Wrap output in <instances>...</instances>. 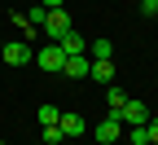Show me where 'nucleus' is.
<instances>
[{
	"label": "nucleus",
	"mask_w": 158,
	"mask_h": 145,
	"mask_svg": "<svg viewBox=\"0 0 158 145\" xmlns=\"http://www.w3.org/2000/svg\"><path fill=\"white\" fill-rule=\"evenodd\" d=\"M0 57L9 62V66H27V62H35V49H31V40H9V44L0 49Z\"/></svg>",
	"instance_id": "nucleus-1"
},
{
	"label": "nucleus",
	"mask_w": 158,
	"mask_h": 145,
	"mask_svg": "<svg viewBox=\"0 0 158 145\" xmlns=\"http://www.w3.org/2000/svg\"><path fill=\"white\" fill-rule=\"evenodd\" d=\"M114 114H118V123H127V128H132V123H149V106H145V101H136V97H127Z\"/></svg>",
	"instance_id": "nucleus-2"
},
{
	"label": "nucleus",
	"mask_w": 158,
	"mask_h": 145,
	"mask_svg": "<svg viewBox=\"0 0 158 145\" xmlns=\"http://www.w3.org/2000/svg\"><path fill=\"white\" fill-rule=\"evenodd\" d=\"M35 66H40V70H62V66H66V53H62V44L53 40L48 49H40V53H35Z\"/></svg>",
	"instance_id": "nucleus-3"
},
{
	"label": "nucleus",
	"mask_w": 158,
	"mask_h": 145,
	"mask_svg": "<svg viewBox=\"0 0 158 145\" xmlns=\"http://www.w3.org/2000/svg\"><path fill=\"white\" fill-rule=\"evenodd\" d=\"M114 75H118V70H114V62H110V57H92V66H88V79H97V84L106 88V84H114Z\"/></svg>",
	"instance_id": "nucleus-4"
},
{
	"label": "nucleus",
	"mask_w": 158,
	"mask_h": 145,
	"mask_svg": "<svg viewBox=\"0 0 158 145\" xmlns=\"http://www.w3.org/2000/svg\"><path fill=\"white\" fill-rule=\"evenodd\" d=\"M118 132H123L118 114H106L101 123H97V141H101V145H114V141H118Z\"/></svg>",
	"instance_id": "nucleus-5"
},
{
	"label": "nucleus",
	"mask_w": 158,
	"mask_h": 145,
	"mask_svg": "<svg viewBox=\"0 0 158 145\" xmlns=\"http://www.w3.org/2000/svg\"><path fill=\"white\" fill-rule=\"evenodd\" d=\"M70 31V18H66V9H48V18H44V35H66Z\"/></svg>",
	"instance_id": "nucleus-6"
},
{
	"label": "nucleus",
	"mask_w": 158,
	"mask_h": 145,
	"mask_svg": "<svg viewBox=\"0 0 158 145\" xmlns=\"http://www.w3.org/2000/svg\"><path fill=\"white\" fill-rule=\"evenodd\" d=\"M88 66H92V57H88V53H75V57H66L62 75H66V79H88Z\"/></svg>",
	"instance_id": "nucleus-7"
},
{
	"label": "nucleus",
	"mask_w": 158,
	"mask_h": 145,
	"mask_svg": "<svg viewBox=\"0 0 158 145\" xmlns=\"http://www.w3.org/2000/svg\"><path fill=\"white\" fill-rule=\"evenodd\" d=\"M57 128H62V136H84L88 123H84V114H62V119H57Z\"/></svg>",
	"instance_id": "nucleus-8"
},
{
	"label": "nucleus",
	"mask_w": 158,
	"mask_h": 145,
	"mask_svg": "<svg viewBox=\"0 0 158 145\" xmlns=\"http://www.w3.org/2000/svg\"><path fill=\"white\" fill-rule=\"evenodd\" d=\"M57 44H62V53H66V57H75V53H88V40H84V35H75V31L57 35Z\"/></svg>",
	"instance_id": "nucleus-9"
},
{
	"label": "nucleus",
	"mask_w": 158,
	"mask_h": 145,
	"mask_svg": "<svg viewBox=\"0 0 158 145\" xmlns=\"http://www.w3.org/2000/svg\"><path fill=\"white\" fill-rule=\"evenodd\" d=\"M88 57H114V44H110L106 35H97L92 44H88Z\"/></svg>",
	"instance_id": "nucleus-10"
},
{
	"label": "nucleus",
	"mask_w": 158,
	"mask_h": 145,
	"mask_svg": "<svg viewBox=\"0 0 158 145\" xmlns=\"http://www.w3.org/2000/svg\"><path fill=\"white\" fill-rule=\"evenodd\" d=\"M44 18H48V9H44V5H40V0H35V5L27 9V22H31L35 31H44Z\"/></svg>",
	"instance_id": "nucleus-11"
},
{
	"label": "nucleus",
	"mask_w": 158,
	"mask_h": 145,
	"mask_svg": "<svg viewBox=\"0 0 158 145\" xmlns=\"http://www.w3.org/2000/svg\"><path fill=\"white\" fill-rule=\"evenodd\" d=\"M106 101H110V114H114V110L123 106L127 97H123V88H118V84H106Z\"/></svg>",
	"instance_id": "nucleus-12"
},
{
	"label": "nucleus",
	"mask_w": 158,
	"mask_h": 145,
	"mask_svg": "<svg viewBox=\"0 0 158 145\" xmlns=\"http://www.w3.org/2000/svg\"><path fill=\"white\" fill-rule=\"evenodd\" d=\"M127 141H132V145H149V128H145V123H132Z\"/></svg>",
	"instance_id": "nucleus-13"
},
{
	"label": "nucleus",
	"mask_w": 158,
	"mask_h": 145,
	"mask_svg": "<svg viewBox=\"0 0 158 145\" xmlns=\"http://www.w3.org/2000/svg\"><path fill=\"white\" fill-rule=\"evenodd\" d=\"M35 119L48 128V123H57V119H62V110H57V106H40V110H35Z\"/></svg>",
	"instance_id": "nucleus-14"
},
{
	"label": "nucleus",
	"mask_w": 158,
	"mask_h": 145,
	"mask_svg": "<svg viewBox=\"0 0 158 145\" xmlns=\"http://www.w3.org/2000/svg\"><path fill=\"white\" fill-rule=\"evenodd\" d=\"M44 145H62V128H57V123L44 128Z\"/></svg>",
	"instance_id": "nucleus-15"
},
{
	"label": "nucleus",
	"mask_w": 158,
	"mask_h": 145,
	"mask_svg": "<svg viewBox=\"0 0 158 145\" xmlns=\"http://www.w3.org/2000/svg\"><path fill=\"white\" fill-rule=\"evenodd\" d=\"M141 13H145V18H154V13H158V0H141Z\"/></svg>",
	"instance_id": "nucleus-16"
},
{
	"label": "nucleus",
	"mask_w": 158,
	"mask_h": 145,
	"mask_svg": "<svg viewBox=\"0 0 158 145\" xmlns=\"http://www.w3.org/2000/svg\"><path fill=\"white\" fill-rule=\"evenodd\" d=\"M145 128H149V141H158V114H149V123H145Z\"/></svg>",
	"instance_id": "nucleus-17"
},
{
	"label": "nucleus",
	"mask_w": 158,
	"mask_h": 145,
	"mask_svg": "<svg viewBox=\"0 0 158 145\" xmlns=\"http://www.w3.org/2000/svg\"><path fill=\"white\" fill-rule=\"evenodd\" d=\"M40 5H44V9H62L66 0H40Z\"/></svg>",
	"instance_id": "nucleus-18"
},
{
	"label": "nucleus",
	"mask_w": 158,
	"mask_h": 145,
	"mask_svg": "<svg viewBox=\"0 0 158 145\" xmlns=\"http://www.w3.org/2000/svg\"><path fill=\"white\" fill-rule=\"evenodd\" d=\"M31 145H44V141H31Z\"/></svg>",
	"instance_id": "nucleus-19"
},
{
	"label": "nucleus",
	"mask_w": 158,
	"mask_h": 145,
	"mask_svg": "<svg viewBox=\"0 0 158 145\" xmlns=\"http://www.w3.org/2000/svg\"><path fill=\"white\" fill-rule=\"evenodd\" d=\"M149 145H158V141H149Z\"/></svg>",
	"instance_id": "nucleus-20"
}]
</instances>
